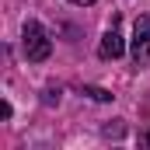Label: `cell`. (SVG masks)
I'll use <instances>...</instances> for the list:
<instances>
[{
    "label": "cell",
    "mask_w": 150,
    "mask_h": 150,
    "mask_svg": "<svg viewBox=\"0 0 150 150\" xmlns=\"http://www.w3.org/2000/svg\"><path fill=\"white\" fill-rule=\"evenodd\" d=\"M133 63L150 67V14H140L133 25Z\"/></svg>",
    "instance_id": "obj_2"
},
{
    "label": "cell",
    "mask_w": 150,
    "mask_h": 150,
    "mask_svg": "<svg viewBox=\"0 0 150 150\" xmlns=\"http://www.w3.org/2000/svg\"><path fill=\"white\" fill-rule=\"evenodd\" d=\"M21 49H25V56H28L32 63L49 59V52H52V42H49L45 28H42L38 21H25V28H21Z\"/></svg>",
    "instance_id": "obj_1"
},
{
    "label": "cell",
    "mask_w": 150,
    "mask_h": 150,
    "mask_svg": "<svg viewBox=\"0 0 150 150\" xmlns=\"http://www.w3.org/2000/svg\"><path fill=\"white\" fill-rule=\"evenodd\" d=\"M122 49H126V42H122V32H119V18H115V21H112V28L101 35L98 56H101V59H119V56H122Z\"/></svg>",
    "instance_id": "obj_3"
},
{
    "label": "cell",
    "mask_w": 150,
    "mask_h": 150,
    "mask_svg": "<svg viewBox=\"0 0 150 150\" xmlns=\"http://www.w3.org/2000/svg\"><path fill=\"white\" fill-rule=\"evenodd\" d=\"M147 143H150V133H147Z\"/></svg>",
    "instance_id": "obj_7"
},
{
    "label": "cell",
    "mask_w": 150,
    "mask_h": 150,
    "mask_svg": "<svg viewBox=\"0 0 150 150\" xmlns=\"http://www.w3.org/2000/svg\"><path fill=\"white\" fill-rule=\"evenodd\" d=\"M80 94H87L91 101H112L115 98L112 91H105V87H80Z\"/></svg>",
    "instance_id": "obj_4"
},
{
    "label": "cell",
    "mask_w": 150,
    "mask_h": 150,
    "mask_svg": "<svg viewBox=\"0 0 150 150\" xmlns=\"http://www.w3.org/2000/svg\"><path fill=\"white\" fill-rule=\"evenodd\" d=\"M42 101H45V105H56V101H59V91H52V87H49V91L42 94Z\"/></svg>",
    "instance_id": "obj_5"
},
{
    "label": "cell",
    "mask_w": 150,
    "mask_h": 150,
    "mask_svg": "<svg viewBox=\"0 0 150 150\" xmlns=\"http://www.w3.org/2000/svg\"><path fill=\"white\" fill-rule=\"evenodd\" d=\"M70 4H77V7H87V4H94V0H70Z\"/></svg>",
    "instance_id": "obj_6"
}]
</instances>
